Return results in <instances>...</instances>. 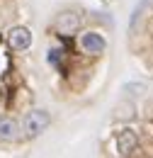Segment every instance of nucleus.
I'll return each mask as SVG.
<instances>
[{
	"label": "nucleus",
	"mask_w": 153,
	"mask_h": 158,
	"mask_svg": "<svg viewBox=\"0 0 153 158\" xmlns=\"http://www.w3.org/2000/svg\"><path fill=\"white\" fill-rule=\"evenodd\" d=\"M51 124V114L46 112V110H29L22 122H19V127H22V131H24V136H39L41 131H46V127Z\"/></svg>",
	"instance_id": "nucleus-1"
},
{
	"label": "nucleus",
	"mask_w": 153,
	"mask_h": 158,
	"mask_svg": "<svg viewBox=\"0 0 153 158\" xmlns=\"http://www.w3.org/2000/svg\"><path fill=\"white\" fill-rule=\"evenodd\" d=\"M51 29L56 32V37H71V34H76L80 29V15L73 12V10H66V12L56 15Z\"/></svg>",
	"instance_id": "nucleus-2"
},
{
	"label": "nucleus",
	"mask_w": 153,
	"mask_h": 158,
	"mask_svg": "<svg viewBox=\"0 0 153 158\" xmlns=\"http://www.w3.org/2000/svg\"><path fill=\"white\" fill-rule=\"evenodd\" d=\"M32 29L29 27H24V24H15V27H10L7 29V46L12 49V51H27L29 46H32Z\"/></svg>",
	"instance_id": "nucleus-3"
},
{
	"label": "nucleus",
	"mask_w": 153,
	"mask_h": 158,
	"mask_svg": "<svg viewBox=\"0 0 153 158\" xmlns=\"http://www.w3.org/2000/svg\"><path fill=\"white\" fill-rule=\"evenodd\" d=\"M78 46H80L85 54H90V56H102V54L107 51V39H105L100 32H83V34L78 37Z\"/></svg>",
	"instance_id": "nucleus-4"
},
{
	"label": "nucleus",
	"mask_w": 153,
	"mask_h": 158,
	"mask_svg": "<svg viewBox=\"0 0 153 158\" xmlns=\"http://www.w3.org/2000/svg\"><path fill=\"white\" fill-rule=\"evenodd\" d=\"M114 143H117V153H119V156H131L136 148H139V136H136L134 129L124 127V129L117 131Z\"/></svg>",
	"instance_id": "nucleus-5"
},
{
	"label": "nucleus",
	"mask_w": 153,
	"mask_h": 158,
	"mask_svg": "<svg viewBox=\"0 0 153 158\" xmlns=\"http://www.w3.org/2000/svg\"><path fill=\"white\" fill-rule=\"evenodd\" d=\"M19 136H22L19 122L12 119V117H7V114H2V117H0V141H2V143H15Z\"/></svg>",
	"instance_id": "nucleus-6"
},
{
	"label": "nucleus",
	"mask_w": 153,
	"mask_h": 158,
	"mask_svg": "<svg viewBox=\"0 0 153 158\" xmlns=\"http://www.w3.org/2000/svg\"><path fill=\"white\" fill-rule=\"evenodd\" d=\"M61 59H63V51H61V49H49V56H46V61H49L54 68H58V71H63Z\"/></svg>",
	"instance_id": "nucleus-7"
},
{
	"label": "nucleus",
	"mask_w": 153,
	"mask_h": 158,
	"mask_svg": "<svg viewBox=\"0 0 153 158\" xmlns=\"http://www.w3.org/2000/svg\"><path fill=\"white\" fill-rule=\"evenodd\" d=\"M148 2H151V0H141V2H139V5L134 7V15H131V22H129V27H136V22H139V17H141V12L148 7Z\"/></svg>",
	"instance_id": "nucleus-8"
}]
</instances>
